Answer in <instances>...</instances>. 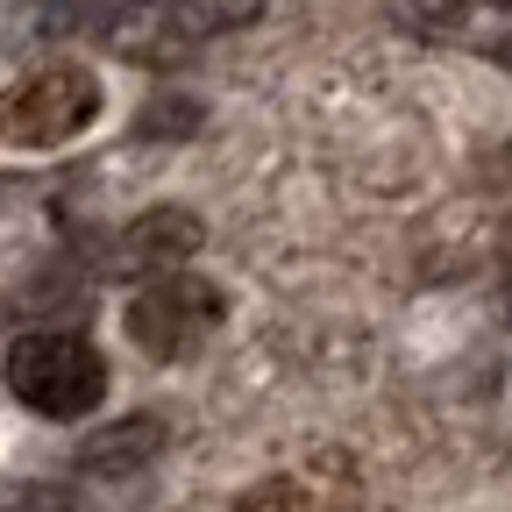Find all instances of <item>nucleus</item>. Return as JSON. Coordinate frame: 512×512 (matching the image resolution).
I'll list each match as a JSON object with an SVG mask.
<instances>
[{
    "instance_id": "1",
    "label": "nucleus",
    "mask_w": 512,
    "mask_h": 512,
    "mask_svg": "<svg viewBox=\"0 0 512 512\" xmlns=\"http://www.w3.org/2000/svg\"><path fill=\"white\" fill-rule=\"evenodd\" d=\"M8 392L43 420H86L107 399V363L72 328H36L8 349Z\"/></svg>"
},
{
    "instance_id": "2",
    "label": "nucleus",
    "mask_w": 512,
    "mask_h": 512,
    "mask_svg": "<svg viewBox=\"0 0 512 512\" xmlns=\"http://www.w3.org/2000/svg\"><path fill=\"white\" fill-rule=\"evenodd\" d=\"M100 121V79L86 64H36L0 93V143L8 150H64Z\"/></svg>"
},
{
    "instance_id": "3",
    "label": "nucleus",
    "mask_w": 512,
    "mask_h": 512,
    "mask_svg": "<svg viewBox=\"0 0 512 512\" xmlns=\"http://www.w3.org/2000/svg\"><path fill=\"white\" fill-rule=\"evenodd\" d=\"M228 299L207 285V278H178V271H157L136 299H128V342H136L143 356L157 363H185L192 349H200L214 328H221Z\"/></svg>"
},
{
    "instance_id": "4",
    "label": "nucleus",
    "mask_w": 512,
    "mask_h": 512,
    "mask_svg": "<svg viewBox=\"0 0 512 512\" xmlns=\"http://www.w3.org/2000/svg\"><path fill=\"white\" fill-rule=\"evenodd\" d=\"M157 448H164V420L136 413V420L100 427V434L79 448V470H86V477H136V470L157 456Z\"/></svg>"
},
{
    "instance_id": "5",
    "label": "nucleus",
    "mask_w": 512,
    "mask_h": 512,
    "mask_svg": "<svg viewBox=\"0 0 512 512\" xmlns=\"http://www.w3.org/2000/svg\"><path fill=\"white\" fill-rule=\"evenodd\" d=\"M200 249V221H192L185 207H157V214H143V221H128V264H185V256Z\"/></svg>"
},
{
    "instance_id": "6",
    "label": "nucleus",
    "mask_w": 512,
    "mask_h": 512,
    "mask_svg": "<svg viewBox=\"0 0 512 512\" xmlns=\"http://www.w3.org/2000/svg\"><path fill=\"white\" fill-rule=\"evenodd\" d=\"M0 512H72V498L50 491V484H15L8 498H0Z\"/></svg>"
},
{
    "instance_id": "7",
    "label": "nucleus",
    "mask_w": 512,
    "mask_h": 512,
    "mask_svg": "<svg viewBox=\"0 0 512 512\" xmlns=\"http://www.w3.org/2000/svg\"><path fill=\"white\" fill-rule=\"evenodd\" d=\"M498 64H505V72H512V36H505V43H498Z\"/></svg>"
},
{
    "instance_id": "8",
    "label": "nucleus",
    "mask_w": 512,
    "mask_h": 512,
    "mask_svg": "<svg viewBox=\"0 0 512 512\" xmlns=\"http://www.w3.org/2000/svg\"><path fill=\"white\" fill-rule=\"evenodd\" d=\"M491 8H512V0H491Z\"/></svg>"
}]
</instances>
